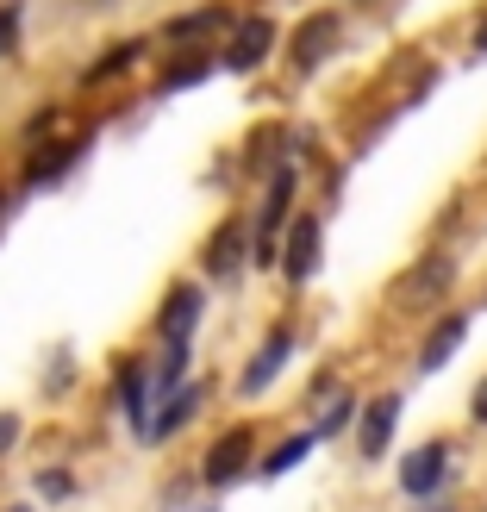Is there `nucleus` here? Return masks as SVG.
<instances>
[{"mask_svg":"<svg viewBox=\"0 0 487 512\" xmlns=\"http://www.w3.org/2000/svg\"><path fill=\"white\" fill-rule=\"evenodd\" d=\"M256 463V431L250 425H232V431H219L213 450L200 456V481L207 488H232V481H244Z\"/></svg>","mask_w":487,"mask_h":512,"instance_id":"nucleus-7","label":"nucleus"},{"mask_svg":"<svg viewBox=\"0 0 487 512\" xmlns=\"http://www.w3.org/2000/svg\"><path fill=\"white\" fill-rule=\"evenodd\" d=\"M113 400H119L125 425H132L138 438H144V425H150V413H157V400H163V388H157V363H144V356H119Z\"/></svg>","mask_w":487,"mask_h":512,"instance_id":"nucleus-3","label":"nucleus"},{"mask_svg":"<svg viewBox=\"0 0 487 512\" xmlns=\"http://www.w3.org/2000/svg\"><path fill=\"white\" fill-rule=\"evenodd\" d=\"M319 256H325V219H319V213H294L288 232H281V263H275V269L300 288V281L319 275Z\"/></svg>","mask_w":487,"mask_h":512,"instance_id":"nucleus-6","label":"nucleus"},{"mask_svg":"<svg viewBox=\"0 0 487 512\" xmlns=\"http://www.w3.org/2000/svg\"><path fill=\"white\" fill-rule=\"evenodd\" d=\"M338 44H344V7H313V13H300V25H294L288 38H281V50H288V63H294V75L325 69L331 57H338Z\"/></svg>","mask_w":487,"mask_h":512,"instance_id":"nucleus-1","label":"nucleus"},{"mask_svg":"<svg viewBox=\"0 0 487 512\" xmlns=\"http://www.w3.org/2000/svg\"><path fill=\"white\" fill-rule=\"evenodd\" d=\"M19 19H25L19 0H0V57H13V50H19Z\"/></svg>","mask_w":487,"mask_h":512,"instance_id":"nucleus-22","label":"nucleus"},{"mask_svg":"<svg viewBox=\"0 0 487 512\" xmlns=\"http://www.w3.org/2000/svg\"><path fill=\"white\" fill-rule=\"evenodd\" d=\"M244 263H250V225H244V219H225L219 232H213V244H207V269H213L219 281H232Z\"/></svg>","mask_w":487,"mask_h":512,"instance_id":"nucleus-16","label":"nucleus"},{"mask_svg":"<svg viewBox=\"0 0 487 512\" xmlns=\"http://www.w3.org/2000/svg\"><path fill=\"white\" fill-rule=\"evenodd\" d=\"M481 306H487V294H481Z\"/></svg>","mask_w":487,"mask_h":512,"instance_id":"nucleus-29","label":"nucleus"},{"mask_svg":"<svg viewBox=\"0 0 487 512\" xmlns=\"http://www.w3.org/2000/svg\"><path fill=\"white\" fill-rule=\"evenodd\" d=\"M19 431H25V419H19V413H0V456H13Z\"/></svg>","mask_w":487,"mask_h":512,"instance_id":"nucleus-23","label":"nucleus"},{"mask_svg":"<svg viewBox=\"0 0 487 512\" xmlns=\"http://www.w3.org/2000/svg\"><path fill=\"white\" fill-rule=\"evenodd\" d=\"M275 44H281V25H275L269 13H238V25L225 32L219 69H232V75H256V69L275 57Z\"/></svg>","mask_w":487,"mask_h":512,"instance_id":"nucleus-2","label":"nucleus"},{"mask_svg":"<svg viewBox=\"0 0 487 512\" xmlns=\"http://www.w3.org/2000/svg\"><path fill=\"white\" fill-rule=\"evenodd\" d=\"M238 25V13L225 7V0H207V7H188V13H175V19H163V38L169 44H213V38H225Z\"/></svg>","mask_w":487,"mask_h":512,"instance_id":"nucleus-12","label":"nucleus"},{"mask_svg":"<svg viewBox=\"0 0 487 512\" xmlns=\"http://www.w3.org/2000/svg\"><path fill=\"white\" fill-rule=\"evenodd\" d=\"M200 319H207V288H200V281H169V294L157 306V338L163 344H194Z\"/></svg>","mask_w":487,"mask_h":512,"instance_id":"nucleus-8","label":"nucleus"},{"mask_svg":"<svg viewBox=\"0 0 487 512\" xmlns=\"http://www.w3.org/2000/svg\"><path fill=\"white\" fill-rule=\"evenodd\" d=\"M200 406H207V381H175V388H163V400H157V413H150V425H144V444H163V438H175Z\"/></svg>","mask_w":487,"mask_h":512,"instance_id":"nucleus-11","label":"nucleus"},{"mask_svg":"<svg viewBox=\"0 0 487 512\" xmlns=\"http://www.w3.org/2000/svg\"><path fill=\"white\" fill-rule=\"evenodd\" d=\"M313 450H319V431H294V438L281 444V450H269V456H263V475H269V481H275V475H288V469H300Z\"/></svg>","mask_w":487,"mask_h":512,"instance_id":"nucleus-18","label":"nucleus"},{"mask_svg":"<svg viewBox=\"0 0 487 512\" xmlns=\"http://www.w3.org/2000/svg\"><path fill=\"white\" fill-rule=\"evenodd\" d=\"M7 200H13V194H7V182H0V219H7Z\"/></svg>","mask_w":487,"mask_h":512,"instance_id":"nucleus-26","label":"nucleus"},{"mask_svg":"<svg viewBox=\"0 0 487 512\" xmlns=\"http://www.w3.org/2000/svg\"><path fill=\"white\" fill-rule=\"evenodd\" d=\"M281 138H288V132H281V125H263V132H256L250 138V157H244V169H281V163H288V157H281Z\"/></svg>","mask_w":487,"mask_h":512,"instance_id":"nucleus-19","label":"nucleus"},{"mask_svg":"<svg viewBox=\"0 0 487 512\" xmlns=\"http://www.w3.org/2000/svg\"><path fill=\"white\" fill-rule=\"evenodd\" d=\"M288 363H294V331H288V325H275L269 338L256 344V356L244 363V375H238V394H244V400L269 394V388H275V375L288 369Z\"/></svg>","mask_w":487,"mask_h":512,"instance_id":"nucleus-9","label":"nucleus"},{"mask_svg":"<svg viewBox=\"0 0 487 512\" xmlns=\"http://www.w3.org/2000/svg\"><path fill=\"white\" fill-rule=\"evenodd\" d=\"M38 494H44L50 506L75 500V475H69V469H38Z\"/></svg>","mask_w":487,"mask_h":512,"instance_id":"nucleus-21","label":"nucleus"},{"mask_svg":"<svg viewBox=\"0 0 487 512\" xmlns=\"http://www.w3.org/2000/svg\"><path fill=\"white\" fill-rule=\"evenodd\" d=\"M88 7H113V0H88Z\"/></svg>","mask_w":487,"mask_h":512,"instance_id":"nucleus-27","label":"nucleus"},{"mask_svg":"<svg viewBox=\"0 0 487 512\" xmlns=\"http://www.w3.org/2000/svg\"><path fill=\"white\" fill-rule=\"evenodd\" d=\"M7 512H32V506H7Z\"/></svg>","mask_w":487,"mask_h":512,"instance_id":"nucleus-28","label":"nucleus"},{"mask_svg":"<svg viewBox=\"0 0 487 512\" xmlns=\"http://www.w3.org/2000/svg\"><path fill=\"white\" fill-rule=\"evenodd\" d=\"M144 57H150V38H113L107 57H94L82 69V88H107V82H119V75H132Z\"/></svg>","mask_w":487,"mask_h":512,"instance_id":"nucleus-15","label":"nucleus"},{"mask_svg":"<svg viewBox=\"0 0 487 512\" xmlns=\"http://www.w3.org/2000/svg\"><path fill=\"white\" fill-rule=\"evenodd\" d=\"M463 338H469V313H444L438 325L425 331V350H419V375H438L456 350H463Z\"/></svg>","mask_w":487,"mask_h":512,"instance_id":"nucleus-17","label":"nucleus"},{"mask_svg":"<svg viewBox=\"0 0 487 512\" xmlns=\"http://www.w3.org/2000/svg\"><path fill=\"white\" fill-rule=\"evenodd\" d=\"M444 475H450V444L444 438H431L413 456H400V494H413V500H438Z\"/></svg>","mask_w":487,"mask_h":512,"instance_id":"nucleus-10","label":"nucleus"},{"mask_svg":"<svg viewBox=\"0 0 487 512\" xmlns=\"http://www.w3.org/2000/svg\"><path fill=\"white\" fill-rule=\"evenodd\" d=\"M400 413H406V400H400V394H375V400L363 406V425H356V444H363V456H369V463H381V456H388L394 431H400Z\"/></svg>","mask_w":487,"mask_h":512,"instance_id":"nucleus-13","label":"nucleus"},{"mask_svg":"<svg viewBox=\"0 0 487 512\" xmlns=\"http://www.w3.org/2000/svg\"><path fill=\"white\" fill-rule=\"evenodd\" d=\"M350 425H356V394L344 388L338 400H331V406H325V419H319L313 431H319V438H338V431H350Z\"/></svg>","mask_w":487,"mask_h":512,"instance_id":"nucleus-20","label":"nucleus"},{"mask_svg":"<svg viewBox=\"0 0 487 512\" xmlns=\"http://www.w3.org/2000/svg\"><path fill=\"white\" fill-rule=\"evenodd\" d=\"M88 144H94V132H50V138H38L32 150H25V188H50V182H63V175L88 157Z\"/></svg>","mask_w":487,"mask_h":512,"instance_id":"nucleus-5","label":"nucleus"},{"mask_svg":"<svg viewBox=\"0 0 487 512\" xmlns=\"http://www.w3.org/2000/svg\"><path fill=\"white\" fill-rule=\"evenodd\" d=\"M469 44H475V57H487V13L475 19V38H469Z\"/></svg>","mask_w":487,"mask_h":512,"instance_id":"nucleus-25","label":"nucleus"},{"mask_svg":"<svg viewBox=\"0 0 487 512\" xmlns=\"http://www.w3.org/2000/svg\"><path fill=\"white\" fill-rule=\"evenodd\" d=\"M450 281H456V256H450V250L419 256V263L400 275V288H394V294H400V313H431V306H444Z\"/></svg>","mask_w":487,"mask_h":512,"instance_id":"nucleus-4","label":"nucleus"},{"mask_svg":"<svg viewBox=\"0 0 487 512\" xmlns=\"http://www.w3.org/2000/svg\"><path fill=\"white\" fill-rule=\"evenodd\" d=\"M469 419H475V425H487V375L475 381V400H469Z\"/></svg>","mask_w":487,"mask_h":512,"instance_id":"nucleus-24","label":"nucleus"},{"mask_svg":"<svg viewBox=\"0 0 487 512\" xmlns=\"http://www.w3.org/2000/svg\"><path fill=\"white\" fill-rule=\"evenodd\" d=\"M219 69V57L207 44H175V63L157 75V94H188V88H200L207 75Z\"/></svg>","mask_w":487,"mask_h":512,"instance_id":"nucleus-14","label":"nucleus"}]
</instances>
